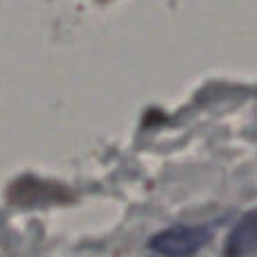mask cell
<instances>
[{
	"label": "cell",
	"instance_id": "obj_1",
	"mask_svg": "<svg viewBox=\"0 0 257 257\" xmlns=\"http://www.w3.org/2000/svg\"><path fill=\"white\" fill-rule=\"evenodd\" d=\"M208 241V230L205 228H190V226H178L169 228L165 232L151 239L149 248L160 255H192Z\"/></svg>",
	"mask_w": 257,
	"mask_h": 257
},
{
	"label": "cell",
	"instance_id": "obj_2",
	"mask_svg": "<svg viewBox=\"0 0 257 257\" xmlns=\"http://www.w3.org/2000/svg\"><path fill=\"white\" fill-rule=\"evenodd\" d=\"M228 255H257V210L241 217L232 228L226 246Z\"/></svg>",
	"mask_w": 257,
	"mask_h": 257
}]
</instances>
